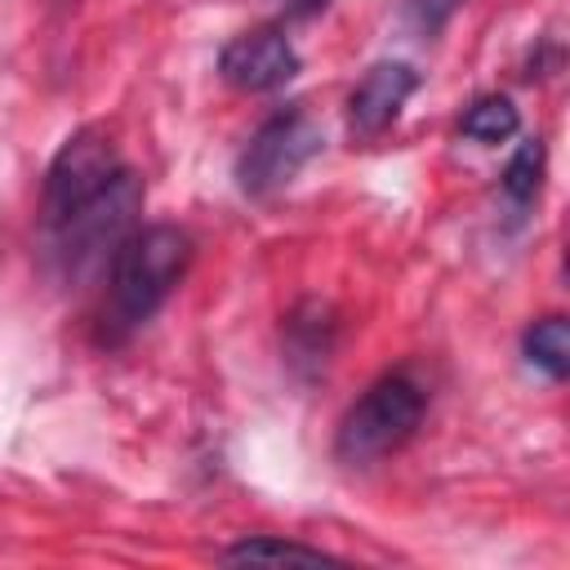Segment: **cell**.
<instances>
[{
  "mask_svg": "<svg viewBox=\"0 0 570 570\" xmlns=\"http://www.w3.org/2000/svg\"><path fill=\"white\" fill-rule=\"evenodd\" d=\"M191 263V236L174 223H147L134 227L111 263H107V298H102V338L120 343L129 338L138 325H147L165 298L174 294V285L183 281Z\"/></svg>",
  "mask_w": 570,
  "mask_h": 570,
  "instance_id": "6da1fadb",
  "label": "cell"
},
{
  "mask_svg": "<svg viewBox=\"0 0 570 570\" xmlns=\"http://www.w3.org/2000/svg\"><path fill=\"white\" fill-rule=\"evenodd\" d=\"M521 352H525V365L539 370L543 379L561 383L570 374V325L566 316H543L534 321L525 334H521Z\"/></svg>",
  "mask_w": 570,
  "mask_h": 570,
  "instance_id": "52a82bcc",
  "label": "cell"
},
{
  "mask_svg": "<svg viewBox=\"0 0 570 570\" xmlns=\"http://www.w3.org/2000/svg\"><path fill=\"white\" fill-rule=\"evenodd\" d=\"M419 89V71L410 62H374L356 89L347 94V129L352 138H379L383 129H392V120L401 116V107L410 102V94Z\"/></svg>",
  "mask_w": 570,
  "mask_h": 570,
  "instance_id": "8992f818",
  "label": "cell"
},
{
  "mask_svg": "<svg viewBox=\"0 0 570 570\" xmlns=\"http://www.w3.org/2000/svg\"><path fill=\"white\" fill-rule=\"evenodd\" d=\"M459 4H468V0H410V22L432 36L459 13Z\"/></svg>",
  "mask_w": 570,
  "mask_h": 570,
  "instance_id": "8fae6325",
  "label": "cell"
},
{
  "mask_svg": "<svg viewBox=\"0 0 570 570\" xmlns=\"http://www.w3.org/2000/svg\"><path fill=\"white\" fill-rule=\"evenodd\" d=\"M321 125L303 107H281L272 111L245 142L236 160V183L245 196H272L285 183L298 178V169L321 151Z\"/></svg>",
  "mask_w": 570,
  "mask_h": 570,
  "instance_id": "3957f363",
  "label": "cell"
},
{
  "mask_svg": "<svg viewBox=\"0 0 570 570\" xmlns=\"http://www.w3.org/2000/svg\"><path fill=\"white\" fill-rule=\"evenodd\" d=\"M539 183H543V142L530 138V142H521V147L512 151L508 169L499 174V187H503V196H508L517 209H525V205L539 196Z\"/></svg>",
  "mask_w": 570,
  "mask_h": 570,
  "instance_id": "9c48e42d",
  "label": "cell"
},
{
  "mask_svg": "<svg viewBox=\"0 0 570 570\" xmlns=\"http://www.w3.org/2000/svg\"><path fill=\"white\" fill-rule=\"evenodd\" d=\"M321 9H330V0H285V13L289 18H316Z\"/></svg>",
  "mask_w": 570,
  "mask_h": 570,
  "instance_id": "7c38bea8",
  "label": "cell"
},
{
  "mask_svg": "<svg viewBox=\"0 0 570 570\" xmlns=\"http://www.w3.org/2000/svg\"><path fill=\"white\" fill-rule=\"evenodd\" d=\"M517 129H521V116H517L512 98H503V94H485L459 116V134L481 147H499L508 138H517Z\"/></svg>",
  "mask_w": 570,
  "mask_h": 570,
  "instance_id": "ba28073f",
  "label": "cell"
},
{
  "mask_svg": "<svg viewBox=\"0 0 570 570\" xmlns=\"http://www.w3.org/2000/svg\"><path fill=\"white\" fill-rule=\"evenodd\" d=\"M223 561H338V557L307 548V543H294V539H245V543L227 548Z\"/></svg>",
  "mask_w": 570,
  "mask_h": 570,
  "instance_id": "30bf717a",
  "label": "cell"
},
{
  "mask_svg": "<svg viewBox=\"0 0 570 570\" xmlns=\"http://www.w3.org/2000/svg\"><path fill=\"white\" fill-rule=\"evenodd\" d=\"M428 414V392L414 374L396 370V374H383L374 379L352 405L347 414L338 419V432H334V454L352 468H365L374 459H387L396 454L423 423Z\"/></svg>",
  "mask_w": 570,
  "mask_h": 570,
  "instance_id": "7a4b0ae2",
  "label": "cell"
},
{
  "mask_svg": "<svg viewBox=\"0 0 570 570\" xmlns=\"http://www.w3.org/2000/svg\"><path fill=\"white\" fill-rule=\"evenodd\" d=\"M129 165L120 160L116 142L98 129H76L58 156L45 169V187H40V227L58 223L62 214H71L76 205H85L89 196H98L102 187H111Z\"/></svg>",
  "mask_w": 570,
  "mask_h": 570,
  "instance_id": "277c9868",
  "label": "cell"
},
{
  "mask_svg": "<svg viewBox=\"0 0 570 570\" xmlns=\"http://www.w3.org/2000/svg\"><path fill=\"white\" fill-rule=\"evenodd\" d=\"M218 76L245 94H267L298 76V49L281 27H254L218 49Z\"/></svg>",
  "mask_w": 570,
  "mask_h": 570,
  "instance_id": "5b68a950",
  "label": "cell"
}]
</instances>
